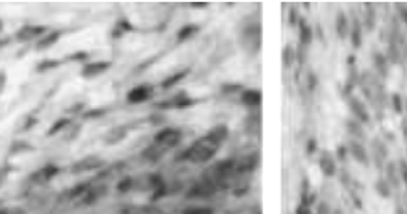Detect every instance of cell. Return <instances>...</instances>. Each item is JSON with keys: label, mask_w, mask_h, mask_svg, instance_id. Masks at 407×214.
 Wrapping results in <instances>:
<instances>
[{"label": "cell", "mask_w": 407, "mask_h": 214, "mask_svg": "<svg viewBox=\"0 0 407 214\" xmlns=\"http://www.w3.org/2000/svg\"><path fill=\"white\" fill-rule=\"evenodd\" d=\"M319 167L325 177H335L338 174V161L330 151H322L319 157Z\"/></svg>", "instance_id": "8992f818"}, {"label": "cell", "mask_w": 407, "mask_h": 214, "mask_svg": "<svg viewBox=\"0 0 407 214\" xmlns=\"http://www.w3.org/2000/svg\"><path fill=\"white\" fill-rule=\"evenodd\" d=\"M295 214H314V212H312V207H310V206L298 204V207H297V211H295Z\"/></svg>", "instance_id": "f1b7e54d"}, {"label": "cell", "mask_w": 407, "mask_h": 214, "mask_svg": "<svg viewBox=\"0 0 407 214\" xmlns=\"http://www.w3.org/2000/svg\"><path fill=\"white\" fill-rule=\"evenodd\" d=\"M347 105H349L350 112H352V117H354L355 121H359L360 124H364V126H367V124H370L372 116H370L369 107H367V104L364 102V100L359 99V97H357V95H354V94H349Z\"/></svg>", "instance_id": "7a4b0ae2"}, {"label": "cell", "mask_w": 407, "mask_h": 214, "mask_svg": "<svg viewBox=\"0 0 407 214\" xmlns=\"http://www.w3.org/2000/svg\"><path fill=\"white\" fill-rule=\"evenodd\" d=\"M186 74H188V70L178 72V74H176V76H173V77H169V79H168V81H166V84H164V86H166V87H169V86H173V84H178V81H181V79H183V77H185Z\"/></svg>", "instance_id": "484cf974"}, {"label": "cell", "mask_w": 407, "mask_h": 214, "mask_svg": "<svg viewBox=\"0 0 407 214\" xmlns=\"http://www.w3.org/2000/svg\"><path fill=\"white\" fill-rule=\"evenodd\" d=\"M370 161H374V166H377L379 169H384L389 157V146L384 139L376 137L370 142Z\"/></svg>", "instance_id": "3957f363"}, {"label": "cell", "mask_w": 407, "mask_h": 214, "mask_svg": "<svg viewBox=\"0 0 407 214\" xmlns=\"http://www.w3.org/2000/svg\"><path fill=\"white\" fill-rule=\"evenodd\" d=\"M389 104L395 112H397V114H402V112H404V99H402V95H400L399 92H394L392 95H390Z\"/></svg>", "instance_id": "d6986e66"}, {"label": "cell", "mask_w": 407, "mask_h": 214, "mask_svg": "<svg viewBox=\"0 0 407 214\" xmlns=\"http://www.w3.org/2000/svg\"><path fill=\"white\" fill-rule=\"evenodd\" d=\"M298 22H300L298 10L292 7V9H290V25H298Z\"/></svg>", "instance_id": "83f0119b"}, {"label": "cell", "mask_w": 407, "mask_h": 214, "mask_svg": "<svg viewBox=\"0 0 407 214\" xmlns=\"http://www.w3.org/2000/svg\"><path fill=\"white\" fill-rule=\"evenodd\" d=\"M317 151V142H315V139H309L307 140V144H305V153L312 156Z\"/></svg>", "instance_id": "4316f807"}, {"label": "cell", "mask_w": 407, "mask_h": 214, "mask_svg": "<svg viewBox=\"0 0 407 214\" xmlns=\"http://www.w3.org/2000/svg\"><path fill=\"white\" fill-rule=\"evenodd\" d=\"M374 189H376V193L384 199H389L390 196H392V191H394L392 186L389 184V181L384 176L377 177V181L374 183Z\"/></svg>", "instance_id": "2e32d148"}, {"label": "cell", "mask_w": 407, "mask_h": 214, "mask_svg": "<svg viewBox=\"0 0 407 214\" xmlns=\"http://www.w3.org/2000/svg\"><path fill=\"white\" fill-rule=\"evenodd\" d=\"M332 214H345L340 207H335V209H332Z\"/></svg>", "instance_id": "f546056e"}, {"label": "cell", "mask_w": 407, "mask_h": 214, "mask_svg": "<svg viewBox=\"0 0 407 214\" xmlns=\"http://www.w3.org/2000/svg\"><path fill=\"white\" fill-rule=\"evenodd\" d=\"M335 157H337V161H338V162L347 161V157H349V149H347V144L338 146V149L335 151Z\"/></svg>", "instance_id": "603a6c76"}, {"label": "cell", "mask_w": 407, "mask_h": 214, "mask_svg": "<svg viewBox=\"0 0 407 214\" xmlns=\"http://www.w3.org/2000/svg\"><path fill=\"white\" fill-rule=\"evenodd\" d=\"M345 131L350 136V139L354 140H360V142H364L365 140V129H364V124H360L359 121H355L354 117H350V119H345Z\"/></svg>", "instance_id": "9c48e42d"}, {"label": "cell", "mask_w": 407, "mask_h": 214, "mask_svg": "<svg viewBox=\"0 0 407 214\" xmlns=\"http://www.w3.org/2000/svg\"><path fill=\"white\" fill-rule=\"evenodd\" d=\"M394 9H395V19L399 20V24L407 27V4L397 2L394 5Z\"/></svg>", "instance_id": "ffe728a7"}, {"label": "cell", "mask_w": 407, "mask_h": 214, "mask_svg": "<svg viewBox=\"0 0 407 214\" xmlns=\"http://www.w3.org/2000/svg\"><path fill=\"white\" fill-rule=\"evenodd\" d=\"M256 214H261V212H256Z\"/></svg>", "instance_id": "1f68e13d"}, {"label": "cell", "mask_w": 407, "mask_h": 214, "mask_svg": "<svg viewBox=\"0 0 407 214\" xmlns=\"http://www.w3.org/2000/svg\"><path fill=\"white\" fill-rule=\"evenodd\" d=\"M149 97H151V89L146 86L136 87L134 91L129 94V99L132 102H144V100H148Z\"/></svg>", "instance_id": "ac0fdd59"}, {"label": "cell", "mask_w": 407, "mask_h": 214, "mask_svg": "<svg viewBox=\"0 0 407 214\" xmlns=\"http://www.w3.org/2000/svg\"><path fill=\"white\" fill-rule=\"evenodd\" d=\"M295 62H297V49L288 44V46H285L282 50V64L285 69H290Z\"/></svg>", "instance_id": "e0dca14e"}, {"label": "cell", "mask_w": 407, "mask_h": 214, "mask_svg": "<svg viewBox=\"0 0 407 214\" xmlns=\"http://www.w3.org/2000/svg\"><path fill=\"white\" fill-rule=\"evenodd\" d=\"M389 60L386 59V55L382 52H374L372 54V69H374V74H376L381 81L387 77L389 74Z\"/></svg>", "instance_id": "52a82bcc"}, {"label": "cell", "mask_w": 407, "mask_h": 214, "mask_svg": "<svg viewBox=\"0 0 407 214\" xmlns=\"http://www.w3.org/2000/svg\"><path fill=\"white\" fill-rule=\"evenodd\" d=\"M364 27H362L360 20L359 19H354L352 20V25H350V32H349V39L350 42H352V47L357 50L362 47V42H364Z\"/></svg>", "instance_id": "4fadbf2b"}, {"label": "cell", "mask_w": 407, "mask_h": 214, "mask_svg": "<svg viewBox=\"0 0 407 214\" xmlns=\"http://www.w3.org/2000/svg\"><path fill=\"white\" fill-rule=\"evenodd\" d=\"M397 164H399L400 181H402V184L405 186V189H407V159L405 161H399Z\"/></svg>", "instance_id": "d4e9b609"}, {"label": "cell", "mask_w": 407, "mask_h": 214, "mask_svg": "<svg viewBox=\"0 0 407 214\" xmlns=\"http://www.w3.org/2000/svg\"><path fill=\"white\" fill-rule=\"evenodd\" d=\"M350 25H352V22H350L349 15L345 14L344 10H340L335 19V32L338 33L340 39H349Z\"/></svg>", "instance_id": "5bb4252c"}, {"label": "cell", "mask_w": 407, "mask_h": 214, "mask_svg": "<svg viewBox=\"0 0 407 214\" xmlns=\"http://www.w3.org/2000/svg\"><path fill=\"white\" fill-rule=\"evenodd\" d=\"M181 140V132L178 129H163L158 137H156V142L164 146V148H171V146H176Z\"/></svg>", "instance_id": "30bf717a"}, {"label": "cell", "mask_w": 407, "mask_h": 214, "mask_svg": "<svg viewBox=\"0 0 407 214\" xmlns=\"http://www.w3.org/2000/svg\"><path fill=\"white\" fill-rule=\"evenodd\" d=\"M312 41H314V29H312L310 24H307L305 20L298 22V47L309 49Z\"/></svg>", "instance_id": "7c38bea8"}, {"label": "cell", "mask_w": 407, "mask_h": 214, "mask_svg": "<svg viewBox=\"0 0 407 214\" xmlns=\"http://www.w3.org/2000/svg\"><path fill=\"white\" fill-rule=\"evenodd\" d=\"M362 20H360V24L362 27H365V30L367 32H372L374 30V25H376V7H374L372 4H365L364 5V12H362Z\"/></svg>", "instance_id": "9a60e30c"}, {"label": "cell", "mask_w": 407, "mask_h": 214, "mask_svg": "<svg viewBox=\"0 0 407 214\" xmlns=\"http://www.w3.org/2000/svg\"><path fill=\"white\" fill-rule=\"evenodd\" d=\"M314 214H332V207L327 201H320L319 204H317Z\"/></svg>", "instance_id": "cb8c5ba5"}, {"label": "cell", "mask_w": 407, "mask_h": 214, "mask_svg": "<svg viewBox=\"0 0 407 214\" xmlns=\"http://www.w3.org/2000/svg\"><path fill=\"white\" fill-rule=\"evenodd\" d=\"M347 149H349V156L352 157L354 161L359 162L360 166H365V167L370 166V154L364 142L350 139L347 142Z\"/></svg>", "instance_id": "5b68a950"}, {"label": "cell", "mask_w": 407, "mask_h": 214, "mask_svg": "<svg viewBox=\"0 0 407 214\" xmlns=\"http://www.w3.org/2000/svg\"><path fill=\"white\" fill-rule=\"evenodd\" d=\"M196 32H198V25H185L180 30V33H178V37H180V39H189V37H193Z\"/></svg>", "instance_id": "7402d4cb"}, {"label": "cell", "mask_w": 407, "mask_h": 214, "mask_svg": "<svg viewBox=\"0 0 407 214\" xmlns=\"http://www.w3.org/2000/svg\"><path fill=\"white\" fill-rule=\"evenodd\" d=\"M384 177H386L389 181V184L392 186V189H399L400 186H402L397 162H395V161H387L386 162V166H384Z\"/></svg>", "instance_id": "ba28073f"}, {"label": "cell", "mask_w": 407, "mask_h": 214, "mask_svg": "<svg viewBox=\"0 0 407 214\" xmlns=\"http://www.w3.org/2000/svg\"><path fill=\"white\" fill-rule=\"evenodd\" d=\"M183 214H215V211L208 206H191Z\"/></svg>", "instance_id": "44dd1931"}, {"label": "cell", "mask_w": 407, "mask_h": 214, "mask_svg": "<svg viewBox=\"0 0 407 214\" xmlns=\"http://www.w3.org/2000/svg\"><path fill=\"white\" fill-rule=\"evenodd\" d=\"M404 112H405V114H407V99L404 100Z\"/></svg>", "instance_id": "4dcf8cb0"}, {"label": "cell", "mask_w": 407, "mask_h": 214, "mask_svg": "<svg viewBox=\"0 0 407 214\" xmlns=\"http://www.w3.org/2000/svg\"><path fill=\"white\" fill-rule=\"evenodd\" d=\"M238 100L250 111H260L261 104H263V94L260 89H243L238 95Z\"/></svg>", "instance_id": "277c9868"}, {"label": "cell", "mask_w": 407, "mask_h": 214, "mask_svg": "<svg viewBox=\"0 0 407 214\" xmlns=\"http://www.w3.org/2000/svg\"><path fill=\"white\" fill-rule=\"evenodd\" d=\"M238 41L243 50L248 54H256L261 47V24L258 20H247L238 32Z\"/></svg>", "instance_id": "6da1fadb"}, {"label": "cell", "mask_w": 407, "mask_h": 214, "mask_svg": "<svg viewBox=\"0 0 407 214\" xmlns=\"http://www.w3.org/2000/svg\"><path fill=\"white\" fill-rule=\"evenodd\" d=\"M245 132L248 136H260L261 132V112L260 111H252L248 117L245 119Z\"/></svg>", "instance_id": "8fae6325"}]
</instances>
